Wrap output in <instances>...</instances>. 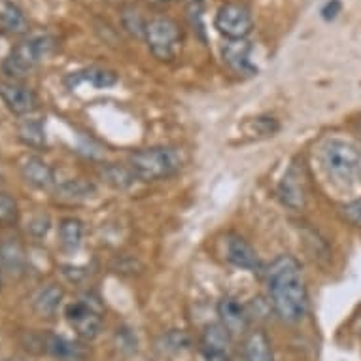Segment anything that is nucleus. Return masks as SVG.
Wrapping results in <instances>:
<instances>
[{
	"instance_id": "obj_6",
	"label": "nucleus",
	"mask_w": 361,
	"mask_h": 361,
	"mask_svg": "<svg viewBox=\"0 0 361 361\" xmlns=\"http://www.w3.org/2000/svg\"><path fill=\"white\" fill-rule=\"evenodd\" d=\"M214 27L227 40H243L254 29V18L243 2H225L216 12Z\"/></svg>"
},
{
	"instance_id": "obj_30",
	"label": "nucleus",
	"mask_w": 361,
	"mask_h": 361,
	"mask_svg": "<svg viewBox=\"0 0 361 361\" xmlns=\"http://www.w3.org/2000/svg\"><path fill=\"white\" fill-rule=\"evenodd\" d=\"M2 276H4V269L0 265V288H2Z\"/></svg>"
},
{
	"instance_id": "obj_29",
	"label": "nucleus",
	"mask_w": 361,
	"mask_h": 361,
	"mask_svg": "<svg viewBox=\"0 0 361 361\" xmlns=\"http://www.w3.org/2000/svg\"><path fill=\"white\" fill-rule=\"evenodd\" d=\"M207 361H233L227 352H204Z\"/></svg>"
},
{
	"instance_id": "obj_14",
	"label": "nucleus",
	"mask_w": 361,
	"mask_h": 361,
	"mask_svg": "<svg viewBox=\"0 0 361 361\" xmlns=\"http://www.w3.org/2000/svg\"><path fill=\"white\" fill-rule=\"evenodd\" d=\"M0 30L13 36L29 32V19L12 0H0Z\"/></svg>"
},
{
	"instance_id": "obj_23",
	"label": "nucleus",
	"mask_w": 361,
	"mask_h": 361,
	"mask_svg": "<svg viewBox=\"0 0 361 361\" xmlns=\"http://www.w3.org/2000/svg\"><path fill=\"white\" fill-rule=\"evenodd\" d=\"M101 174L104 178V182L116 188V190H127L138 180L133 169L123 165H106L101 171Z\"/></svg>"
},
{
	"instance_id": "obj_18",
	"label": "nucleus",
	"mask_w": 361,
	"mask_h": 361,
	"mask_svg": "<svg viewBox=\"0 0 361 361\" xmlns=\"http://www.w3.org/2000/svg\"><path fill=\"white\" fill-rule=\"evenodd\" d=\"M279 197L286 207L299 210L305 207V191H302V182L295 169H290L279 184Z\"/></svg>"
},
{
	"instance_id": "obj_25",
	"label": "nucleus",
	"mask_w": 361,
	"mask_h": 361,
	"mask_svg": "<svg viewBox=\"0 0 361 361\" xmlns=\"http://www.w3.org/2000/svg\"><path fill=\"white\" fill-rule=\"evenodd\" d=\"M19 218L18 201L8 193H0V225H12Z\"/></svg>"
},
{
	"instance_id": "obj_2",
	"label": "nucleus",
	"mask_w": 361,
	"mask_h": 361,
	"mask_svg": "<svg viewBox=\"0 0 361 361\" xmlns=\"http://www.w3.org/2000/svg\"><path fill=\"white\" fill-rule=\"evenodd\" d=\"M55 46H57V42H55L54 36H29L23 42H19L18 46L10 51V55L2 63V71L12 82L23 80L25 76H29L30 71H35L40 63L51 57Z\"/></svg>"
},
{
	"instance_id": "obj_8",
	"label": "nucleus",
	"mask_w": 361,
	"mask_h": 361,
	"mask_svg": "<svg viewBox=\"0 0 361 361\" xmlns=\"http://www.w3.org/2000/svg\"><path fill=\"white\" fill-rule=\"evenodd\" d=\"M65 318L72 329L78 333V337L85 338V341L97 338L102 329L101 308L89 301L71 302L65 308Z\"/></svg>"
},
{
	"instance_id": "obj_24",
	"label": "nucleus",
	"mask_w": 361,
	"mask_h": 361,
	"mask_svg": "<svg viewBox=\"0 0 361 361\" xmlns=\"http://www.w3.org/2000/svg\"><path fill=\"white\" fill-rule=\"evenodd\" d=\"M57 197L65 201H83L95 193V185L89 184L85 180H66L55 188Z\"/></svg>"
},
{
	"instance_id": "obj_4",
	"label": "nucleus",
	"mask_w": 361,
	"mask_h": 361,
	"mask_svg": "<svg viewBox=\"0 0 361 361\" xmlns=\"http://www.w3.org/2000/svg\"><path fill=\"white\" fill-rule=\"evenodd\" d=\"M327 176L338 185H354L361 180V155L350 142L329 140L322 152Z\"/></svg>"
},
{
	"instance_id": "obj_1",
	"label": "nucleus",
	"mask_w": 361,
	"mask_h": 361,
	"mask_svg": "<svg viewBox=\"0 0 361 361\" xmlns=\"http://www.w3.org/2000/svg\"><path fill=\"white\" fill-rule=\"evenodd\" d=\"M269 295L274 312L286 324H297L307 316L308 295L301 265L291 255H280L269 267Z\"/></svg>"
},
{
	"instance_id": "obj_13",
	"label": "nucleus",
	"mask_w": 361,
	"mask_h": 361,
	"mask_svg": "<svg viewBox=\"0 0 361 361\" xmlns=\"http://www.w3.org/2000/svg\"><path fill=\"white\" fill-rule=\"evenodd\" d=\"M0 265L10 274L21 276L27 267V254L18 238H6L0 243Z\"/></svg>"
},
{
	"instance_id": "obj_9",
	"label": "nucleus",
	"mask_w": 361,
	"mask_h": 361,
	"mask_svg": "<svg viewBox=\"0 0 361 361\" xmlns=\"http://www.w3.org/2000/svg\"><path fill=\"white\" fill-rule=\"evenodd\" d=\"M0 99L6 104V108L19 118H27L35 114L38 101H36L35 91L25 87L19 82L0 83Z\"/></svg>"
},
{
	"instance_id": "obj_11",
	"label": "nucleus",
	"mask_w": 361,
	"mask_h": 361,
	"mask_svg": "<svg viewBox=\"0 0 361 361\" xmlns=\"http://www.w3.org/2000/svg\"><path fill=\"white\" fill-rule=\"evenodd\" d=\"M218 316L219 322L229 329L231 335H235V333H246V329H248V310L235 297L227 295L219 299Z\"/></svg>"
},
{
	"instance_id": "obj_34",
	"label": "nucleus",
	"mask_w": 361,
	"mask_h": 361,
	"mask_svg": "<svg viewBox=\"0 0 361 361\" xmlns=\"http://www.w3.org/2000/svg\"><path fill=\"white\" fill-rule=\"evenodd\" d=\"M360 130H361V123H360Z\"/></svg>"
},
{
	"instance_id": "obj_33",
	"label": "nucleus",
	"mask_w": 361,
	"mask_h": 361,
	"mask_svg": "<svg viewBox=\"0 0 361 361\" xmlns=\"http://www.w3.org/2000/svg\"><path fill=\"white\" fill-rule=\"evenodd\" d=\"M0 182H2V174H0Z\"/></svg>"
},
{
	"instance_id": "obj_20",
	"label": "nucleus",
	"mask_w": 361,
	"mask_h": 361,
	"mask_svg": "<svg viewBox=\"0 0 361 361\" xmlns=\"http://www.w3.org/2000/svg\"><path fill=\"white\" fill-rule=\"evenodd\" d=\"M18 135L19 140L29 148H46V125H44L42 118H35L30 114L25 119H21V123L18 127Z\"/></svg>"
},
{
	"instance_id": "obj_15",
	"label": "nucleus",
	"mask_w": 361,
	"mask_h": 361,
	"mask_svg": "<svg viewBox=\"0 0 361 361\" xmlns=\"http://www.w3.org/2000/svg\"><path fill=\"white\" fill-rule=\"evenodd\" d=\"M66 83H68L71 89H76L80 83H91L97 89H106L118 83V74L108 71V68L91 66V68H85V71L72 72L71 76L66 78Z\"/></svg>"
},
{
	"instance_id": "obj_27",
	"label": "nucleus",
	"mask_w": 361,
	"mask_h": 361,
	"mask_svg": "<svg viewBox=\"0 0 361 361\" xmlns=\"http://www.w3.org/2000/svg\"><path fill=\"white\" fill-rule=\"evenodd\" d=\"M343 214L350 224L361 227V199L348 202L346 207H343Z\"/></svg>"
},
{
	"instance_id": "obj_3",
	"label": "nucleus",
	"mask_w": 361,
	"mask_h": 361,
	"mask_svg": "<svg viewBox=\"0 0 361 361\" xmlns=\"http://www.w3.org/2000/svg\"><path fill=\"white\" fill-rule=\"evenodd\" d=\"M129 166L137 174L138 180L155 182L176 174L182 169V155L176 148L154 146V148L138 149L130 155Z\"/></svg>"
},
{
	"instance_id": "obj_28",
	"label": "nucleus",
	"mask_w": 361,
	"mask_h": 361,
	"mask_svg": "<svg viewBox=\"0 0 361 361\" xmlns=\"http://www.w3.org/2000/svg\"><path fill=\"white\" fill-rule=\"evenodd\" d=\"M341 13V2L338 0H329L326 6L322 8V18L326 19V21H331Z\"/></svg>"
},
{
	"instance_id": "obj_7",
	"label": "nucleus",
	"mask_w": 361,
	"mask_h": 361,
	"mask_svg": "<svg viewBox=\"0 0 361 361\" xmlns=\"http://www.w3.org/2000/svg\"><path fill=\"white\" fill-rule=\"evenodd\" d=\"M23 344L27 350H35V346H40L38 354H46L57 361H83L87 355L82 344L74 343L71 338L61 337V335H55V333L29 335Z\"/></svg>"
},
{
	"instance_id": "obj_26",
	"label": "nucleus",
	"mask_w": 361,
	"mask_h": 361,
	"mask_svg": "<svg viewBox=\"0 0 361 361\" xmlns=\"http://www.w3.org/2000/svg\"><path fill=\"white\" fill-rule=\"evenodd\" d=\"M49 225H51V221H49L48 214H36L29 221V233L36 238L46 237L49 231Z\"/></svg>"
},
{
	"instance_id": "obj_31",
	"label": "nucleus",
	"mask_w": 361,
	"mask_h": 361,
	"mask_svg": "<svg viewBox=\"0 0 361 361\" xmlns=\"http://www.w3.org/2000/svg\"><path fill=\"white\" fill-rule=\"evenodd\" d=\"M6 361H25V360H19V357H10V360H6Z\"/></svg>"
},
{
	"instance_id": "obj_19",
	"label": "nucleus",
	"mask_w": 361,
	"mask_h": 361,
	"mask_svg": "<svg viewBox=\"0 0 361 361\" xmlns=\"http://www.w3.org/2000/svg\"><path fill=\"white\" fill-rule=\"evenodd\" d=\"M63 297H65V293H63V290L57 284L44 286L32 297V308L42 318H51L59 310Z\"/></svg>"
},
{
	"instance_id": "obj_22",
	"label": "nucleus",
	"mask_w": 361,
	"mask_h": 361,
	"mask_svg": "<svg viewBox=\"0 0 361 361\" xmlns=\"http://www.w3.org/2000/svg\"><path fill=\"white\" fill-rule=\"evenodd\" d=\"M83 240V224L76 218L61 219L59 224V243L66 252H74L80 248Z\"/></svg>"
},
{
	"instance_id": "obj_35",
	"label": "nucleus",
	"mask_w": 361,
	"mask_h": 361,
	"mask_svg": "<svg viewBox=\"0 0 361 361\" xmlns=\"http://www.w3.org/2000/svg\"><path fill=\"white\" fill-rule=\"evenodd\" d=\"M243 361H246V360H243Z\"/></svg>"
},
{
	"instance_id": "obj_17",
	"label": "nucleus",
	"mask_w": 361,
	"mask_h": 361,
	"mask_svg": "<svg viewBox=\"0 0 361 361\" xmlns=\"http://www.w3.org/2000/svg\"><path fill=\"white\" fill-rule=\"evenodd\" d=\"M244 360L246 361H274L273 344L265 331L254 329L246 335L243 343Z\"/></svg>"
},
{
	"instance_id": "obj_21",
	"label": "nucleus",
	"mask_w": 361,
	"mask_h": 361,
	"mask_svg": "<svg viewBox=\"0 0 361 361\" xmlns=\"http://www.w3.org/2000/svg\"><path fill=\"white\" fill-rule=\"evenodd\" d=\"M201 344L204 352H227L229 344H231V333L221 322L210 324L202 331Z\"/></svg>"
},
{
	"instance_id": "obj_5",
	"label": "nucleus",
	"mask_w": 361,
	"mask_h": 361,
	"mask_svg": "<svg viewBox=\"0 0 361 361\" xmlns=\"http://www.w3.org/2000/svg\"><path fill=\"white\" fill-rule=\"evenodd\" d=\"M144 38L155 59L172 61L180 49V27L171 18L149 19L144 27Z\"/></svg>"
},
{
	"instance_id": "obj_16",
	"label": "nucleus",
	"mask_w": 361,
	"mask_h": 361,
	"mask_svg": "<svg viewBox=\"0 0 361 361\" xmlns=\"http://www.w3.org/2000/svg\"><path fill=\"white\" fill-rule=\"evenodd\" d=\"M227 259L238 269H246V271H255L259 267L257 252L243 237H231L227 240Z\"/></svg>"
},
{
	"instance_id": "obj_32",
	"label": "nucleus",
	"mask_w": 361,
	"mask_h": 361,
	"mask_svg": "<svg viewBox=\"0 0 361 361\" xmlns=\"http://www.w3.org/2000/svg\"><path fill=\"white\" fill-rule=\"evenodd\" d=\"M163 2H172V0H163Z\"/></svg>"
},
{
	"instance_id": "obj_12",
	"label": "nucleus",
	"mask_w": 361,
	"mask_h": 361,
	"mask_svg": "<svg viewBox=\"0 0 361 361\" xmlns=\"http://www.w3.org/2000/svg\"><path fill=\"white\" fill-rule=\"evenodd\" d=\"M250 55H252V46L246 38L227 40L221 48V57L237 74H254L255 68L250 61Z\"/></svg>"
},
{
	"instance_id": "obj_10",
	"label": "nucleus",
	"mask_w": 361,
	"mask_h": 361,
	"mask_svg": "<svg viewBox=\"0 0 361 361\" xmlns=\"http://www.w3.org/2000/svg\"><path fill=\"white\" fill-rule=\"evenodd\" d=\"M19 172L29 185L36 190H49L55 185V172L38 155H25L19 161Z\"/></svg>"
}]
</instances>
